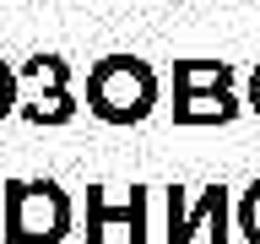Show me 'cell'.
Returning a JSON list of instances; mask_svg holds the SVG:
<instances>
[{"mask_svg": "<svg viewBox=\"0 0 260 244\" xmlns=\"http://www.w3.org/2000/svg\"><path fill=\"white\" fill-rule=\"evenodd\" d=\"M157 98H162V81L141 54H103L87 71V114L114 130L146 125Z\"/></svg>", "mask_w": 260, "mask_h": 244, "instance_id": "cell-1", "label": "cell"}, {"mask_svg": "<svg viewBox=\"0 0 260 244\" xmlns=\"http://www.w3.org/2000/svg\"><path fill=\"white\" fill-rule=\"evenodd\" d=\"M76 206L54 179H6L0 185V244H65Z\"/></svg>", "mask_w": 260, "mask_h": 244, "instance_id": "cell-2", "label": "cell"}, {"mask_svg": "<svg viewBox=\"0 0 260 244\" xmlns=\"http://www.w3.org/2000/svg\"><path fill=\"white\" fill-rule=\"evenodd\" d=\"M168 228H162V244H190L195 233H206L211 244H233V233H228V223H233V190L228 185H206V190L184 195L179 185H168Z\"/></svg>", "mask_w": 260, "mask_h": 244, "instance_id": "cell-3", "label": "cell"}, {"mask_svg": "<svg viewBox=\"0 0 260 244\" xmlns=\"http://www.w3.org/2000/svg\"><path fill=\"white\" fill-rule=\"evenodd\" d=\"M146 185H130L125 201H114L109 185H87V228L81 239L87 244H103L109 228H130V244H146Z\"/></svg>", "mask_w": 260, "mask_h": 244, "instance_id": "cell-4", "label": "cell"}, {"mask_svg": "<svg viewBox=\"0 0 260 244\" xmlns=\"http://www.w3.org/2000/svg\"><path fill=\"white\" fill-rule=\"evenodd\" d=\"M168 109H174V125L201 130V125H233L249 103H239L233 87H211V93H184V98H174Z\"/></svg>", "mask_w": 260, "mask_h": 244, "instance_id": "cell-5", "label": "cell"}, {"mask_svg": "<svg viewBox=\"0 0 260 244\" xmlns=\"http://www.w3.org/2000/svg\"><path fill=\"white\" fill-rule=\"evenodd\" d=\"M16 119H27L32 130H49V125H71V119H76V98H71V87H65V93H27V87H22Z\"/></svg>", "mask_w": 260, "mask_h": 244, "instance_id": "cell-6", "label": "cell"}, {"mask_svg": "<svg viewBox=\"0 0 260 244\" xmlns=\"http://www.w3.org/2000/svg\"><path fill=\"white\" fill-rule=\"evenodd\" d=\"M211 87H233V65L228 60H174V98L211 93Z\"/></svg>", "mask_w": 260, "mask_h": 244, "instance_id": "cell-7", "label": "cell"}, {"mask_svg": "<svg viewBox=\"0 0 260 244\" xmlns=\"http://www.w3.org/2000/svg\"><path fill=\"white\" fill-rule=\"evenodd\" d=\"M16 76L27 93H65L71 87V60L65 54H32V60L16 65Z\"/></svg>", "mask_w": 260, "mask_h": 244, "instance_id": "cell-8", "label": "cell"}, {"mask_svg": "<svg viewBox=\"0 0 260 244\" xmlns=\"http://www.w3.org/2000/svg\"><path fill=\"white\" fill-rule=\"evenodd\" d=\"M233 233H239L244 244H260V179L233 201Z\"/></svg>", "mask_w": 260, "mask_h": 244, "instance_id": "cell-9", "label": "cell"}, {"mask_svg": "<svg viewBox=\"0 0 260 244\" xmlns=\"http://www.w3.org/2000/svg\"><path fill=\"white\" fill-rule=\"evenodd\" d=\"M16 103H22V76H16V65L0 60V119H11Z\"/></svg>", "mask_w": 260, "mask_h": 244, "instance_id": "cell-10", "label": "cell"}, {"mask_svg": "<svg viewBox=\"0 0 260 244\" xmlns=\"http://www.w3.org/2000/svg\"><path fill=\"white\" fill-rule=\"evenodd\" d=\"M244 103H249V114L260 119V65L249 71V93H244Z\"/></svg>", "mask_w": 260, "mask_h": 244, "instance_id": "cell-11", "label": "cell"}, {"mask_svg": "<svg viewBox=\"0 0 260 244\" xmlns=\"http://www.w3.org/2000/svg\"><path fill=\"white\" fill-rule=\"evenodd\" d=\"M184 6H201V0H184ZM239 6H249V0H239Z\"/></svg>", "mask_w": 260, "mask_h": 244, "instance_id": "cell-12", "label": "cell"}, {"mask_svg": "<svg viewBox=\"0 0 260 244\" xmlns=\"http://www.w3.org/2000/svg\"><path fill=\"white\" fill-rule=\"evenodd\" d=\"M130 6H146V0H130Z\"/></svg>", "mask_w": 260, "mask_h": 244, "instance_id": "cell-13", "label": "cell"}, {"mask_svg": "<svg viewBox=\"0 0 260 244\" xmlns=\"http://www.w3.org/2000/svg\"><path fill=\"white\" fill-rule=\"evenodd\" d=\"M27 6H38V0H27ZM76 6H81V0H76Z\"/></svg>", "mask_w": 260, "mask_h": 244, "instance_id": "cell-14", "label": "cell"}]
</instances>
